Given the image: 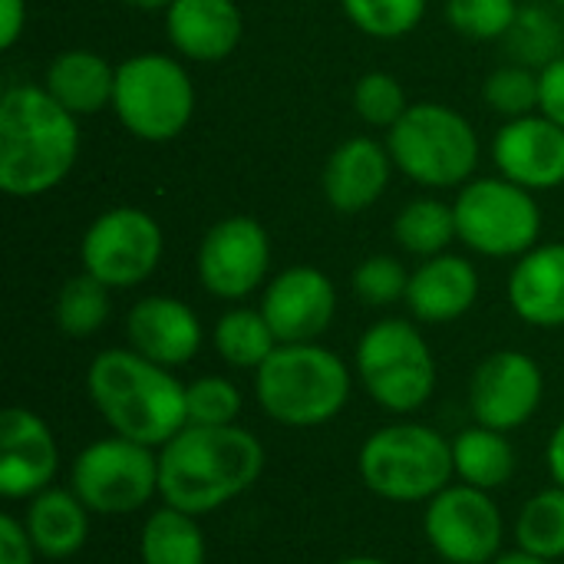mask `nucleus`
<instances>
[{"label":"nucleus","mask_w":564,"mask_h":564,"mask_svg":"<svg viewBox=\"0 0 564 564\" xmlns=\"http://www.w3.org/2000/svg\"><path fill=\"white\" fill-rule=\"evenodd\" d=\"M79 119L46 86L17 83L0 96V192L40 198L66 182L79 159Z\"/></svg>","instance_id":"1"},{"label":"nucleus","mask_w":564,"mask_h":564,"mask_svg":"<svg viewBox=\"0 0 564 564\" xmlns=\"http://www.w3.org/2000/svg\"><path fill=\"white\" fill-rule=\"evenodd\" d=\"M264 473V446L254 433L235 426H185L159 449V496L188 516H208Z\"/></svg>","instance_id":"2"},{"label":"nucleus","mask_w":564,"mask_h":564,"mask_svg":"<svg viewBox=\"0 0 564 564\" xmlns=\"http://www.w3.org/2000/svg\"><path fill=\"white\" fill-rule=\"evenodd\" d=\"M86 390L116 436L149 449H162L188 426L185 387L169 367L152 364L132 347L96 354L86 373Z\"/></svg>","instance_id":"3"},{"label":"nucleus","mask_w":564,"mask_h":564,"mask_svg":"<svg viewBox=\"0 0 564 564\" xmlns=\"http://www.w3.org/2000/svg\"><path fill=\"white\" fill-rule=\"evenodd\" d=\"M254 397L281 426H324L350 400V370L321 344H278L254 370Z\"/></svg>","instance_id":"4"},{"label":"nucleus","mask_w":564,"mask_h":564,"mask_svg":"<svg viewBox=\"0 0 564 564\" xmlns=\"http://www.w3.org/2000/svg\"><path fill=\"white\" fill-rule=\"evenodd\" d=\"M387 149L397 172L423 188H463L476 178L479 135L446 102H410L403 119L387 129Z\"/></svg>","instance_id":"5"},{"label":"nucleus","mask_w":564,"mask_h":564,"mask_svg":"<svg viewBox=\"0 0 564 564\" xmlns=\"http://www.w3.org/2000/svg\"><path fill=\"white\" fill-rule=\"evenodd\" d=\"M357 469L364 486L387 502H430L446 486H453V443L433 426L393 423L367 436L357 456Z\"/></svg>","instance_id":"6"},{"label":"nucleus","mask_w":564,"mask_h":564,"mask_svg":"<svg viewBox=\"0 0 564 564\" xmlns=\"http://www.w3.org/2000/svg\"><path fill=\"white\" fill-rule=\"evenodd\" d=\"M198 96L182 56L169 53H132L116 66L112 112L119 126L142 142L162 145L178 139L192 116Z\"/></svg>","instance_id":"7"},{"label":"nucleus","mask_w":564,"mask_h":564,"mask_svg":"<svg viewBox=\"0 0 564 564\" xmlns=\"http://www.w3.org/2000/svg\"><path fill=\"white\" fill-rule=\"evenodd\" d=\"M357 377L370 400L397 416L416 413L436 390V360L413 321L383 317L357 340Z\"/></svg>","instance_id":"8"},{"label":"nucleus","mask_w":564,"mask_h":564,"mask_svg":"<svg viewBox=\"0 0 564 564\" xmlns=\"http://www.w3.org/2000/svg\"><path fill=\"white\" fill-rule=\"evenodd\" d=\"M459 241L482 258H522L542 238V208L535 192L492 175L473 178L456 192Z\"/></svg>","instance_id":"9"},{"label":"nucleus","mask_w":564,"mask_h":564,"mask_svg":"<svg viewBox=\"0 0 564 564\" xmlns=\"http://www.w3.org/2000/svg\"><path fill=\"white\" fill-rule=\"evenodd\" d=\"M69 489L96 516H132L159 492V456L122 436L89 443L73 459Z\"/></svg>","instance_id":"10"},{"label":"nucleus","mask_w":564,"mask_h":564,"mask_svg":"<svg viewBox=\"0 0 564 564\" xmlns=\"http://www.w3.org/2000/svg\"><path fill=\"white\" fill-rule=\"evenodd\" d=\"M165 254L159 218L135 205H116L93 218L79 241V264L109 291L135 288L155 274Z\"/></svg>","instance_id":"11"},{"label":"nucleus","mask_w":564,"mask_h":564,"mask_svg":"<svg viewBox=\"0 0 564 564\" xmlns=\"http://www.w3.org/2000/svg\"><path fill=\"white\" fill-rule=\"evenodd\" d=\"M423 532L446 564H492L502 555L506 519L492 492L459 482L426 502Z\"/></svg>","instance_id":"12"},{"label":"nucleus","mask_w":564,"mask_h":564,"mask_svg":"<svg viewBox=\"0 0 564 564\" xmlns=\"http://www.w3.org/2000/svg\"><path fill=\"white\" fill-rule=\"evenodd\" d=\"M202 288L218 301H245L271 271L268 228L251 215H228L215 221L195 254Z\"/></svg>","instance_id":"13"},{"label":"nucleus","mask_w":564,"mask_h":564,"mask_svg":"<svg viewBox=\"0 0 564 564\" xmlns=\"http://www.w3.org/2000/svg\"><path fill=\"white\" fill-rule=\"evenodd\" d=\"M545 397L542 367L522 350H496L489 354L469 383V410L479 426L512 433L525 426Z\"/></svg>","instance_id":"14"},{"label":"nucleus","mask_w":564,"mask_h":564,"mask_svg":"<svg viewBox=\"0 0 564 564\" xmlns=\"http://www.w3.org/2000/svg\"><path fill=\"white\" fill-rule=\"evenodd\" d=\"M261 314L278 344H317L337 314V288L314 264H291L264 284Z\"/></svg>","instance_id":"15"},{"label":"nucleus","mask_w":564,"mask_h":564,"mask_svg":"<svg viewBox=\"0 0 564 564\" xmlns=\"http://www.w3.org/2000/svg\"><path fill=\"white\" fill-rule=\"evenodd\" d=\"M492 162L502 178L529 188L552 192L564 185V129L542 112L506 119L492 139Z\"/></svg>","instance_id":"16"},{"label":"nucleus","mask_w":564,"mask_h":564,"mask_svg":"<svg viewBox=\"0 0 564 564\" xmlns=\"http://www.w3.org/2000/svg\"><path fill=\"white\" fill-rule=\"evenodd\" d=\"M59 449L50 426L23 406H10L0 416V496L33 499L53 486Z\"/></svg>","instance_id":"17"},{"label":"nucleus","mask_w":564,"mask_h":564,"mask_svg":"<svg viewBox=\"0 0 564 564\" xmlns=\"http://www.w3.org/2000/svg\"><path fill=\"white\" fill-rule=\"evenodd\" d=\"M393 169L397 165L387 142H377L370 135H350L324 162V198L340 215H360L383 198Z\"/></svg>","instance_id":"18"},{"label":"nucleus","mask_w":564,"mask_h":564,"mask_svg":"<svg viewBox=\"0 0 564 564\" xmlns=\"http://www.w3.org/2000/svg\"><path fill=\"white\" fill-rule=\"evenodd\" d=\"M202 321L198 314L169 294H152L132 304L126 314V340L135 354L149 357L159 367H185L202 350Z\"/></svg>","instance_id":"19"},{"label":"nucleus","mask_w":564,"mask_h":564,"mask_svg":"<svg viewBox=\"0 0 564 564\" xmlns=\"http://www.w3.org/2000/svg\"><path fill=\"white\" fill-rule=\"evenodd\" d=\"M165 36L188 63H221L245 36V13L235 0H175L165 10Z\"/></svg>","instance_id":"20"},{"label":"nucleus","mask_w":564,"mask_h":564,"mask_svg":"<svg viewBox=\"0 0 564 564\" xmlns=\"http://www.w3.org/2000/svg\"><path fill=\"white\" fill-rule=\"evenodd\" d=\"M479 301V271L463 254H436L410 271L406 307L420 324H453Z\"/></svg>","instance_id":"21"},{"label":"nucleus","mask_w":564,"mask_h":564,"mask_svg":"<svg viewBox=\"0 0 564 564\" xmlns=\"http://www.w3.org/2000/svg\"><path fill=\"white\" fill-rule=\"evenodd\" d=\"M509 304L529 327H564V241L535 245L509 274Z\"/></svg>","instance_id":"22"},{"label":"nucleus","mask_w":564,"mask_h":564,"mask_svg":"<svg viewBox=\"0 0 564 564\" xmlns=\"http://www.w3.org/2000/svg\"><path fill=\"white\" fill-rule=\"evenodd\" d=\"M43 86L76 119H86L112 106L116 66L96 50H83V46L63 50L50 59L43 73Z\"/></svg>","instance_id":"23"},{"label":"nucleus","mask_w":564,"mask_h":564,"mask_svg":"<svg viewBox=\"0 0 564 564\" xmlns=\"http://www.w3.org/2000/svg\"><path fill=\"white\" fill-rule=\"evenodd\" d=\"M36 555L43 558H69L86 545L89 535V509L79 502L73 489H43L30 499L26 519H23Z\"/></svg>","instance_id":"24"},{"label":"nucleus","mask_w":564,"mask_h":564,"mask_svg":"<svg viewBox=\"0 0 564 564\" xmlns=\"http://www.w3.org/2000/svg\"><path fill=\"white\" fill-rule=\"evenodd\" d=\"M453 463H456V476L466 486L492 492L516 476L519 456L506 433L476 423L453 440Z\"/></svg>","instance_id":"25"},{"label":"nucleus","mask_w":564,"mask_h":564,"mask_svg":"<svg viewBox=\"0 0 564 564\" xmlns=\"http://www.w3.org/2000/svg\"><path fill=\"white\" fill-rule=\"evenodd\" d=\"M139 558L142 564H205V532L198 529L195 516L162 506L142 525Z\"/></svg>","instance_id":"26"},{"label":"nucleus","mask_w":564,"mask_h":564,"mask_svg":"<svg viewBox=\"0 0 564 564\" xmlns=\"http://www.w3.org/2000/svg\"><path fill=\"white\" fill-rule=\"evenodd\" d=\"M393 238L406 254H413L420 261L446 254L449 245L459 241L456 208L436 195H420L400 208V215L393 221Z\"/></svg>","instance_id":"27"},{"label":"nucleus","mask_w":564,"mask_h":564,"mask_svg":"<svg viewBox=\"0 0 564 564\" xmlns=\"http://www.w3.org/2000/svg\"><path fill=\"white\" fill-rule=\"evenodd\" d=\"M215 350L218 357L235 367V370H258L274 350H278V337L271 330V324L264 321L261 307H231L218 317L215 324Z\"/></svg>","instance_id":"28"},{"label":"nucleus","mask_w":564,"mask_h":564,"mask_svg":"<svg viewBox=\"0 0 564 564\" xmlns=\"http://www.w3.org/2000/svg\"><path fill=\"white\" fill-rule=\"evenodd\" d=\"M516 545L535 558H564V489L552 486L535 492L516 519Z\"/></svg>","instance_id":"29"},{"label":"nucleus","mask_w":564,"mask_h":564,"mask_svg":"<svg viewBox=\"0 0 564 564\" xmlns=\"http://www.w3.org/2000/svg\"><path fill=\"white\" fill-rule=\"evenodd\" d=\"M112 301H109V288L102 281H96L93 274H76L59 288L56 297V324L66 337L73 340H86L93 337L106 321H109Z\"/></svg>","instance_id":"30"},{"label":"nucleus","mask_w":564,"mask_h":564,"mask_svg":"<svg viewBox=\"0 0 564 564\" xmlns=\"http://www.w3.org/2000/svg\"><path fill=\"white\" fill-rule=\"evenodd\" d=\"M347 20L373 40H400L410 36L423 17L430 0H340Z\"/></svg>","instance_id":"31"},{"label":"nucleus","mask_w":564,"mask_h":564,"mask_svg":"<svg viewBox=\"0 0 564 564\" xmlns=\"http://www.w3.org/2000/svg\"><path fill=\"white\" fill-rule=\"evenodd\" d=\"M519 0H446L449 26L479 43L509 36L519 26Z\"/></svg>","instance_id":"32"},{"label":"nucleus","mask_w":564,"mask_h":564,"mask_svg":"<svg viewBox=\"0 0 564 564\" xmlns=\"http://www.w3.org/2000/svg\"><path fill=\"white\" fill-rule=\"evenodd\" d=\"M410 109L403 83L387 69H370L354 86V112L373 129H393Z\"/></svg>","instance_id":"33"},{"label":"nucleus","mask_w":564,"mask_h":564,"mask_svg":"<svg viewBox=\"0 0 564 564\" xmlns=\"http://www.w3.org/2000/svg\"><path fill=\"white\" fill-rule=\"evenodd\" d=\"M482 99L502 119H522L539 112V73L529 66H499L482 83Z\"/></svg>","instance_id":"34"},{"label":"nucleus","mask_w":564,"mask_h":564,"mask_svg":"<svg viewBox=\"0 0 564 564\" xmlns=\"http://www.w3.org/2000/svg\"><path fill=\"white\" fill-rule=\"evenodd\" d=\"M350 288H354L357 301H364L367 307H390L397 301H406L410 271L393 254H373L354 268Z\"/></svg>","instance_id":"35"},{"label":"nucleus","mask_w":564,"mask_h":564,"mask_svg":"<svg viewBox=\"0 0 564 564\" xmlns=\"http://www.w3.org/2000/svg\"><path fill=\"white\" fill-rule=\"evenodd\" d=\"M192 426H235L241 416V390L228 377H198L185 387Z\"/></svg>","instance_id":"36"},{"label":"nucleus","mask_w":564,"mask_h":564,"mask_svg":"<svg viewBox=\"0 0 564 564\" xmlns=\"http://www.w3.org/2000/svg\"><path fill=\"white\" fill-rule=\"evenodd\" d=\"M539 112L564 129V53L539 69Z\"/></svg>","instance_id":"37"},{"label":"nucleus","mask_w":564,"mask_h":564,"mask_svg":"<svg viewBox=\"0 0 564 564\" xmlns=\"http://www.w3.org/2000/svg\"><path fill=\"white\" fill-rule=\"evenodd\" d=\"M33 539L23 522L13 516H0V564H33Z\"/></svg>","instance_id":"38"},{"label":"nucleus","mask_w":564,"mask_h":564,"mask_svg":"<svg viewBox=\"0 0 564 564\" xmlns=\"http://www.w3.org/2000/svg\"><path fill=\"white\" fill-rule=\"evenodd\" d=\"M26 33V0H0V50H13Z\"/></svg>","instance_id":"39"},{"label":"nucleus","mask_w":564,"mask_h":564,"mask_svg":"<svg viewBox=\"0 0 564 564\" xmlns=\"http://www.w3.org/2000/svg\"><path fill=\"white\" fill-rule=\"evenodd\" d=\"M545 463H549V473L555 479V486L564 489V423L555 430V436L549 440V449H545Z\"/></svg>","instance_id":"40"},{"label":"nucleus","mask_w":564,"mask_h":564,"mask_svg":"<svg viewBox=\"0 0 564 564\" xmlns=\"http://www.w3.org/2000/svg\"><path fill=\"white\" fill-rule=\"evenodd\" d=\"M492 564H555V562H545V558H535V555H529V552L516 549V552H502V555H499Z\"/></svg>","instance_id":"41"},{"label":"nucleus","mask_w":564,"mask_h":564,"mask_svg":"<svg viewBox=\"0 0 564 564\" xmlns=\"http://www.w3.org/2000/svg\"><path fill=\"white\" fill-rule=\"evenodd\" d=\"M122 3H129L132 10H145V13H165L175 0H122Z\"/></svg>","instance_id":"42"},{"label":"nucleus","mask_w":564,"mask_h":564,"mask_svg":"<svg viewBox=\"0 0 564 564\" xmlns=\"http://www.w3.org/2000/svg\"><path fill=\"white\" fill-rule=\"evenodd\" d=\"M334 564H390V562L373 558V555H354V558H340V562H334Z\"/></svg>","instance_id":"43"},{"label":"nucleus","mask_w":564,"mask_h":564,"mask_svg":"<svg viewBox=\"0 0 564 564\" xmlns=\"http://www.w3.org/2000/svg\"><path fill=\"white\" fill-rule=\"evenodd\" d=\"M555 3H562V7H564V0H555Z\"/></svg>","instance_id":"44"}]
</instances>
